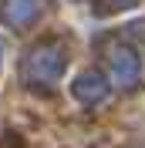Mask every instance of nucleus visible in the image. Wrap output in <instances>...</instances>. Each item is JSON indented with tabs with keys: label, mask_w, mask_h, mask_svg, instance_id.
<instances>
[{
	"label": "nucleus",
	"mask_w": 145,
	"mask_h": 148,
	"mask_svg": "<svg viewBox=\"0 0 145 148\" xmlns=\"http://www.w3.org/2000/svg\"><path fill=\"white\" fill-rule=\"evenodd\" d=\"M64 74V51L51 40V44H41L27 54V77L44 84H54L57 77Z\"/></svg>",
	"instance_id": "obj_1"
},
{
	"label": "nucleus",
	"mask_w": 145,
	"mask_h": 148,
	"mask_svg": "<svg viewBox=\"0 0 145 148\" xmlns=\"http://www.w3.org/2000/svg\"><path fill=\"white\" fill-rule=\"evenodd\" d=\"M111 74L118 77V84L132 88V84L138 81V57L132 54L128 47H115V51H111Z\"/></svg>",
	"instance_id": "obj_2"
},
{
	"label": "nucleus",
	"mask_w": 145,
	"mask_h": 148,
	"mask_svg": "<svg viewBox=\"0 0 145 148\" xmlns=\"http://www.w3.org/2000/svg\"><path fill=\"white\" fill-rule=\"evenodd\" d=\"M105 94H108V84L101 81L98 74H81V77L74 81V98L84 101V104H98Z\"/></svg>",
	"instance_id": "obj_3"
},
{
	"label": "nucleus",
	"mask_w": 145,
	"mask_h": 148,
	"mask_svg": "<svg viewBox=\"0 0 145 148\" xmlns=\"http://www.w3.org/2000/svg\"><path fill=\"white\" fill-rule=\"evenodd\" d=\"M37 10H41V0H7V7H3V17L10 24H30L37 17Z\"/></svg>",
	"instance_id": "obj_4"
},
{
	"label": "nucleus",
	"mask_w": 145,
	"mask_h": 148,
	"mask_svg": "<svg viewBox=\"0 0 145 148\" xmlns=\"http://www.w3.org/2000/svg\"><path fill=\"white\" fill-rule=\"evenodd\" d=\"M118 7H132V3H135V0H115Z\"/></svg>",
	"instance_id": "obj_5"
}]
</instances>
